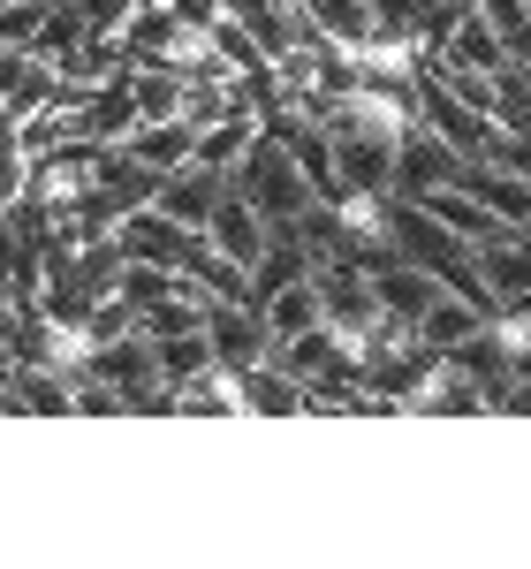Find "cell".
<instances>
[{
	"label": "cell",
	"mask_w": 531,
	"mask_h": 569,
	"mask_svg": "<svg viewBox=\"0 0 531 569\" xmlns=\"http://www.w3.org/2000/svg\"><path fill=\"white\" fill-rule=\"evenodd\" d=\"M471 251H479V273L493 281L501 305H509V297H531V243H524V228H501V236L471 243Z\"/></svg>",
	"instance_id": "obj_15"
},
{
	"label": "cell",
	"mask_w": 531,
	"mask_h": 569,
	"mask_svg": "<svg viewBox=\"0 0 531 569\" xmlns=\"http://www.w3.org/2000/svg\"><path fill=\"white\" fill-rule=\"evenodd\" d=\"M228 182H236V190H243V198H251L273 228H297L311 206H327V198L311 190L304 160L289 152V137H281V130H259V137H251V152L236 160V176H228Z\"/></svg>",
	"instance_id": "obj_1"
},
{
	"label": "cell",
	"mask_w": 531,
	"mask_h": 569,
	"mask_svg": "<svg viewBox=\"0 0 531 569\" xmlns=\"http://www.w3.org/2000/svg\"><path fill=\"white\" fill-rule=\"evenodd\" d=\"M221 198H228V176H221V168H198V160L160 182V213L182 220V228H198V236H206V220H213Z\"/></svg>",
	"instance_id": "obj_11"
},
{
	"label": "cell",
	"mask_w": 531,
	"mask_h": 569,
	"mask_svg": "<svg viewBox=\"0 0 531 569\" xmlns=\"http://www.w3.org/2000/svg\"><path fill=\"white\" fill-rule=\"evenodd\" d=\"M479 327H487V311L471 305V297H455V289H441L433 311L418 319V342H425V350H455V342H471Z\"/></svg>",
	"instance_id": "obj_21"
},
{
	"label": "cell",
	"mask_w": 531,
	"mask_h": 569,
	"mask_svg": "<svg viewBox=\"0 0 531 569\" xmlns=\"http://www.w3.org/2000/svg\"><path fill=\"white\" fill-rule=\"evenodd\" d=\"M524 243H531V220H524Z\"/></svg>",
	"instance_id": "obj_27"
},
{
	"label": "cell",
	"mask_w": 531,
	"mask_h": 569,
	"mask_svg": "<svg viewBox=\"0 0 531 569\" xmlns=\"http://www.w3.org/2000/svg\"><path fill=\"white\" fill-rule=\"evenodd\" d=\"M501 410H509V418H531V380H509V388H501Z\"/></svg>",
	"instance_id": "obj_26"
},
{
	"label": "cell",
	"mask_w": 531,
	"mask_h": 569,
	"mask_svg": "<svg viewBox=\"0 0 531 569\" xmlns=\"http://www.w3.org/2000/svg\"><path fill=\"white\" fill-rule=\"evenodd\" d=\"M455 182L479 190L501 228H524V220H531V176H509V168H493V160H463V176H455Z\"/></svg>",
	"instance_id": "obj_14"
},
{
	"label": "cell",
	"mask_w": 531,
	"mask_h": 569,
	"mask_svg": "<svg viewBox=\"0 0 531 569\" xmlns=\"http://www.w3.org/2000/svg\"><path fill=\"white\" fill-rule=\"evenodd\" d=\"M130 84H137V122H176L182 99H190V77H176V69H144V61L130 69Z\"/></svg>",
	"instance_id": "obj_22"
},
{
	"label": "cell",
	"mask_w": 531,
	"mask_h": 569,
	"mask_svg": "<svg viewBox=\"0 0 531 569\" xmlns=\"http://www.w3.org/2000/svg\"><path fill=\"white\" fill-rule=\"evenodd\" d=\"M259 319H266V335H273V342H289V335H311V327H327V311H319V281H311V273L281 281V289H273V297L259 305Z\"/></svg>",
	"instance_id": "obj_17"
},
{
	"label": "cell",
	"mask_w": 531,
	"mask_h": 569,
	"mask_svg": "<svg viewBox=\"0 0 531 569\" xmlns=\"http://www.w3.org/2000/svg\"><path fill=\"white\" fill-rule=\"evenodd\" d=\"M206 342H213V365H228V372H243L273 350L259 305H228V297H206Z\"/></svg>",
	"instance_id": "obj_4"
},
{
	"label": "cell",
	"mask_w": 531,
	"mask_h": 569,
	"mask_svg": "<svg viewBox=\"0 0 531 569\" xmlns=\"http://www.w3.org/2000/svg\"><path fill=\"white\" fill-rule=\"evenodd\" d=\"M479 160H493V168H509V176H531V137H524V130H493Z\"/></svg>",
	"instance_id": "obj_25"
},
{
	"label": "cell",
	"mask_w": 531,
	"mask_h": 569,
	"mask_svg": "<svg viewBox=\"0 0 531 569\" xmlns=\"http://www.w3.org/2000/svg\"><path fill=\"white\" fill-rule=\"evenodd\" d=\"M297 410H304V380L297 372H281L273 357L243 365V418H297Z\"/></svg>",
	"instance_id": "obj_16"
},
{
	"label": "cell",
	"mask_w": 531,
	"mask_h": 569,
	"mask_svg": "<svg viewBox=\"0 0 531 569\" xmlns=\"http://www.w3.org/2000/svg\"><path fill=\"white\" fill-rule=\"evenodd\" d=\"M266 122L251 114V107H236V114H221V122H206L198 130V144H190V160L198 168H221V176H236V160L251 152V137H259Z\"/></svg>",
	"instance_id": "obj_19"
},
{
	"label": "cell",
	"mask_w": 531,
	"mask_h": 569,
	"mask_svg": "<svg viewBox=\"0 0 531 569\" xmlns=\"http://www.w3.org/2000/svg\"><path fill=\"white\" fill-rule=\"evenodd\" d=\"M418 206H425V213L441 220L448 236H463V243H487V236H501V220H493V206L479 198V190H463V182H441V190H425Z\"/></svg>",
	"instance_id": "obj_13"
},
{
	"label": "cell",
	"mask_w": 531,
	"mask_h": 569,
	"mask_svg": "<svg viewBox=\"0 0 531 569\" xmlns=\"http://www.w3.org/2000/svg\"><path fill=\"white\" fill-rule=\"evenodd\" d=\"M441 61H463V69H487V77H501V69H517V53L501 46V31H493V16L471 0L463 16H455V31H448Z\"/></svg>",
	"instance_id": "obj_12"
},
{
	"label": "cell",
	"mask_w": 531,
	"mask_h": 569,
	"mask_svg": "<svg viewBox=\"0 0 531 569\" xmlns=\"http://www.w3.org/2000/svg\"><path fill=\"white\" fill-rule=\"evenodd\" d=\"M190 144H198V130L190 122H137L130 137H122V152H137V160H152L160 176H176V168H190Z\"/></svg>",
	"instance_id": "obj_20"
},
{
	"label": "cell",
	"mask_w": 531,
	"mask_h": 569,
	"mask_svg": "<svg viewBox=\"0 0 531 569\" xmlns=\"http://www.w3.org/2000/svg\"><path fill=\"white\" fill-rule=\"evenodd\" d=\"M206 243H213V251H228V259L251 273V266L266 259V243H273V220H266L259 206H251V198L228 182V198L213 206V220H206Z\"/></svg>",
	"instance_id": "obj_6"
},
{
	"label": "cell",
	"mask_w": 531,
	"mask_h": 569,
	"mask_svg": "<svg viewBox=\"0 0 531 569\" xmlns=\"http://www.w3.org/2000/svg\"><path fill=\"white\" fill-rule=\"evenodd\" d=\"M160 168L152 160H137V152H122V144H107V160H99V213L107 220H130V213H144V206H160Z\"/></svg>",
	"instance_id": "obj_3"
},
{
	"label": "cell",
	"mask_w": 531,
	"mask_h": 569,
	"mask_svg": "<svg viewBox=\"0 0 531 569\" xmlns=\"http://www.w3.org/2000/svg\"><path fill=\"white\" fill-rule=\"evenodd\" d=\"M16 395H23V410H39V418H69V410H77V372H61V365H46V357H16Z\"/></svg>",
	"instance_id": "obj_18"
},
{
	"label": "cell",
	"mask_w": 531,
	"mask_h": 569,
	"mask_svg": "<svg viewBox=\"0 0 531 569\" xmlns=\"http://www.w3.org/2000/svg\"><path fill=\"white\" fill-rule=\"evenodd\" d=\"M137 69V61H130ZM130 69H114L107 84H91V99L69 114V137H91V144H122V137L137 130V84Z\"/></svg>",
	"instance_id": "obj_7"
},
{
	"label": "cell",
	"mask_w": 531,
	"mask_h": 569,
	"mask_svg": "<svg viewBox=\"0 0 531 569\" xmlns=\"http://www.w3.org/2000/svg\"><path fill=\"white\" fill-rule=\"evenodd\" d=\"M190 236H198V228L168 220L160 206L114 220V243H122V259H137V266H182V259H190Z\"/></svg>",
	"instance_id": "obj_10"
},
{
	"label": "cell",
	"mask_w": 531,
	"mask_h": 569,
	"mask_svg": "<svg viewBox=\"0 0 531 569\" xmlns=\"http://www.w3.org/2000/svg\"><path fill=\"white\" fill-rule=\"evenodd\" d=\"M418 122H425V130H441L448 144H455V152H471V160L487 152V137H493L487 114H479L471 99H455V91H448L433 69H425V84H418Z\"/></svg>",
	"instance_id": "obj_8"
},
{
	"label": "cell",
	"mask_w": 531,
	"mask_h": 569,
	"mask_svg": "<svg viewBox=\"0 0 531 569\" xmlns=\"http://www.w3.org/2000/svg\"><path fill=\"white\" fill-rule=\"evenodd\" d=\"M372 289H380V311H388L395 327H418L448 281L433 273V266H418V259H388V266H372Z\"/></svg>",
	"instance_id": "obj_9"
},
{
	"label": "cell",
	"mask_w": 531,
	"mask_h": 569,
	"mask_svg": "<svg viewBox=\"0 0 531 569\" xmlns=\"http://www.w3.org/2000/svg\"><path fill=\"white\" fill-rule=\"evenodd\" d=\"M311 281H319V311H327V327H334L350 350L388 319V311H380V289H372V266L350 259V251H327V259L311 266Z\"/></svg>",
	"instance_id": "obj_2"
},
{
	"label": "cell",
	"mask_w": 531,
	"mask_h": 569,
	"mask_svg": "<svg viewBox=\"0 0 531 569\" xmlns=\"http://www.w3.org/2000/svg\"><path fill=\"white\" fill-rule=\"evenodd\" d=\"M364 16H372L380 39H410L418 46V0H364Z\"/></svg>",
	"instance_id": "obj_24"
},
{
	"label": "cell",
	"mask_w": 531,
	"mask_h": 569,
	"mask_svg": "<svg viewBox=\"0 0 531 569\" xmlns=\"http://www.w3.org/2000/svg\"><path fill=\"white\" fill-rule=\"evenodd\" d=\"M152 350H160V380H168V388H182L190 372H206V365H213V342H206V327H190V335H160Z\"/></svg>",
	"instance_id": "obj_23"
},
{
	"label": "cell",
	"mask_w": 531,
	"mask_h": 569,
	"mask_svg": "<svg viewBox=\"0 0 531 569\" xmlns=\"http://www.w3.org/2000/svg\"><path fill=\"white\" fill-rule=\"evenodd\" d=\"M463 160H471V152H455L441 130L418 122V130L402 137V152H395V190L402 198H425V190H441V182L463 176Z\"/></svg>",
	"instance_id": "obj_5"
}]
</instances>
